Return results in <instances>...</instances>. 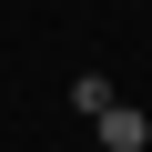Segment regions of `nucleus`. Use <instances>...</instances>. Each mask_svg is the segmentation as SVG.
Masks as SVG:
<instances>
[{"label":"nucleus","mask_w":152,"mask_h":152,"mask_svg":"<svg viewBox=\"0 0 152 152\" xmlns=\"http://www.w3.org/2000/svg\"><path fill=\"white\" fill-rule=\"evenodd\" d=\"M91 132H102V152H142V142H152V112H142V102H122V91H112V102H102V112H91Z\"/></svg>","instance_id":"obj_1"}]
</instances>
